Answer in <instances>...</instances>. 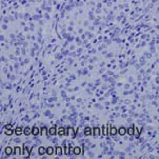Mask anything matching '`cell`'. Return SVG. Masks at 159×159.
<instances>
[{
    "label": "cell",
    "instance_id": "cell-1",
    "mask_svg": "<svg viewBox=\"0 0 159 159\" xmlns=\"http://www.w3.org/2000/svg\"><path fill=\"white\" fill-rule=\"evenodd\" d=\"M31 133H32V130L30 128H25V129H24V134H25V135H30Z\"/></svg>",
    "mask_w": 159,
    "mask_h": 159
},
{
    "label": "cell",
    "instance_id": "cell-2",
    "mask_svg": "<svg viewBox=\"0 0 159 159\" xmlns=\"http://www.w3.org/2000/svg\"><path fill=\"white\" fill-rule=\"evenodd\" d=\"M47 153H48V155H52L53 154V153H54V150H53V148H48V149H47Z\"/></svg>",
    "mask_w": 159,
    "mask_h": 159
},
{
    "label": "cell",
    "instance_id": "cell-3",
    "mask_svg": "<svg viewBox=\"0 0 159 159\" xmlns=\"http://www.w3.org/2000/svg\"><path fill=\"white\" fill-rule=\"evenodd\" d=\"M5 153H7V155H10L11 153H12V149H11L10 147L7 148V149H5Z\"/></svg>",
    "mask_w": 159,
    "mask_h": 159
},
{
    "label": "cell",
    "instance_id": "cell-4",
    "mask_svg": "<svg viewBox=\"0 0 159 159\" xmlns=\"http://www.w3.org/2000/svg\"><path fill=\"white\" fill-rule=\"evenodd\" d=\"M32 133H33L34 135H37V134H38V129H37L36 126H34V128H33V132H32Z\"/></svg>",
    "mask_w": 159,
    "mask_h": 159
},
{
    "label": "cell",
    "instance_id": "cell-5",
    "mask_svg": "<svg viewBox=\"0 0 159 159\" xmlns=\"http://www.w3.org/2000/svg\"><path fill=\"white\" fill-rule=\"evenodd\" d=\"M21 133H22V130H21L20 128H17V129H16V134H17V135H20Z\"/></svg>",
    "mask_w": 159,
    "mask_h": 159
},
{
    "label": "cell",
    "instance_id": "cell-6",
    "mask_svg": "<svg viewBox=\"0 0 159 159\" xmlns=\"http://www.w3.org/2000/svg\"><path fill=\"white\" fill-rule=\"evenodd\" d=\"M74 153H75V154H80V149H79V148H75Z\"/></svg>",
    "mask_w": 159,
    "mask_h": 159
},
{
    "label": "cell",
    "instance_id": "cell-7",
    "mask_svg": "<svg viewBox=\"0 0 159 159\" xmlns=\"http://www.w3.org/2000/svg\"><path fill=\"white\" fill-rule=\"evenodd\" d=\"M45 152V150H44V148H40V149H39V154H43V153Z\"/></svg>",
    "mask_w": 159,
    "mask_h": 159
},
{
    "label": "cell",
    "instance_id": "cell-8",
    "mask_svg": "<svg viewBox=\"0 0 159 159\" xmlns=\"http://www.w3.org/2000/svg\"><path fill=\"white\" fill-rule=\"evenodd\" d=\"M55 133H56V132H55V129H54V128L51 129V130H50V134H51V135H54Z\"/></svg>",
    "mask_w": 159,
    "mask_h": 159
},
{
    "label": "cell",
    "instance_id": "cell-9",
    "mask_svg": "<svg viewBox=\"0 0 159 159\" xmlns=\"http://www.w3.org/2000/svg\"><path fill=\"white\" fill-rule=\"evenodd\" d=\"M119 133L121 134V135H122V134H125V129H123V128H121L120 130H119Z\"/></svg>",
    "mask_w": 159,
    "mask_h": 159
},
{
    "label": "cell",
    "instance_id": "cell-10",
    "mask_svg": "<svg viewBox=\"0 0 159 159\" xmlns=\"http://www.w3.org/2000/svg\"><path fill=\"white\" fill-rule=\"evenodd\" d=\"M13 133V131L11 132V131H5V134H7V135H11V134Z\"/></svg>",
    "mask_w": 159,
    "mask_h": 159
},
{
    "label": "cell",
    "instance_id": "cell-11",
    "mask_svg": "<svg viewBox=\"0 0 159 159\" xmlns=\"http://www.w3.org/2000/svg\"><path fill=\"white\" fill-rule=\"evenodd\" d=\"M85 134H87V135L90 134V129H87V130H85Z\"/></svg>",
    "mask_w": 159,
    "mask_h": 159
},
{
    "label": "cell",
    "instance_id": "cell-12",
    "mask_svg": "<svg viewBox=\"0 0 159 159\" xmlns=\"http://www.w3.org/2000/svg\"><path fill=\"white\" fill-rule=\"evenodd\" d=\"M115 133H116V129H114V128H113V130H112V134H113V135H114Z\"/></svg>",
    "mask_w": 159,
    "mask_h": 159
},
{
    "label": "cell",
    "instance_id": "cell-13",
    "mask_svg": "<svg viewBox=\"0 0 159 159\" xmlns=\"http://www.w3.org/2000/svg\"><path fill=\"white\" fill-rule=\"evenodd\" d=\"M59 134H63V130H62V129H61L60 132H59Z\"/></svg>",
    "mask_w": 159,
    "mask_h": 159
}]
</instances>
